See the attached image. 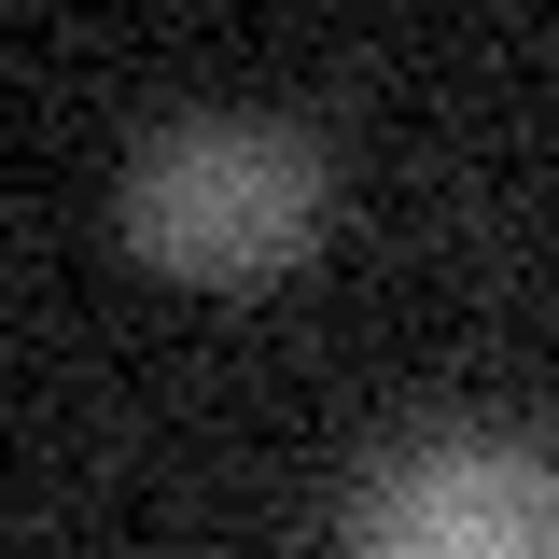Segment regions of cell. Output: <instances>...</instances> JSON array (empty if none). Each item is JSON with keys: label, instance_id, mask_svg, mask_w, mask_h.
Wrapping results in <instances>:
<instances>
[{"label": "cell", "instance_id": "6da1fadb", "mask_svg": "<svg viewBox=\"0 0 559 559\" xmlns=\"http://www.w3.org/2000/svg\"><path fill=\"white\" fill-rule=\"evenodd\" d=\"M322 224V140L266 112H197V127L140 140L127 168V238L154 266H280Z\"/></svg>", "mask_w": 559, "mask_h": 559}, {"label": "cell", "instance_id": "7a4b0ae2", "mask_svg": "<svg viewBox=\"0 0 559 559\" xmlns=\"http://www.w3.org/2000/svg\"><path fill=\"white\" fill-rule=\"evenodd\" d=\"M349 559H559V462L518 433H406L349 489Z\"/></svg>", "mask_w": 559, "mask_h": 559}]
</instances>
